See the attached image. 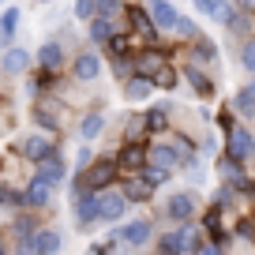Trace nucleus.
Returning a JSON list of instances; mask_svg holds the SVG:
<instances>
[{
    "instance_id": "f257e3e1",
    "label": "nucleus",
    "mask_w": 255,
    "mask_h": 255,
    "mask_svg": "<svg viewBox=\"0 0 255 255\" xmlns=\"http://www.w3.org/2000/svg\"><path fill=\"white\" fill-rule=\"evenodd\" d=\"M117 180H120L117 158H94L79 173V184H75V188H83V191H105L109 184H117Z\"/></svg>"
},
{
    "instance_id": "f03ea898",
    "label": "nucleus",
    "mask_w": 255,
    "mask_h": 255,
    "mask_svg": "<svg viewBox=\"0 0 255 255\" xmlns=\"http://www.w3.org/2000/svg\"><path fill=\"white\" fill-rule=\"evenodd\" d=\"M158 255H199V233L191 225H180V229L165 233L158 240Z\"/></svg>"
},
{
    "instance_id": "7ed1b4c3",
    "label": "nucleus",
    "mask_w": 255,
    "mask_h": 255,
    "mask_svg": "<svg viewBox=\"0 0 255 255\" xmlns=\"http://www.w3.org/2000/svg\"><path fill=\"white\" fill-rule=\"evenodd\" d=\"M225 158L240 161V165L255 158V131H252V128L233 124L229 131H225Z\"/></svg>"
},
{
    "instance_id": "20e7f679",
    "label": "nucleus",
    "mask_w": 255,
    "mask_h": 255,
    "mask_svg": "<svg viewBox=\"0 0 255 255\" xmlns=\"http://www.w3.org/2000/svg\"><path fill=\"white\" fill-rule=\"evenodd\" d=\"M34 124H41V131H60L64 128V109L53 94L34 98Z\"/></svg>"
},
{
    "instance_id": "39448f33",
    "label": "nucleus",
    "mask_w": 255,
    "mask_h": 255,
    "mask_svg": "<svg viewBox=\"0 0 255 255\" xmlns=\"http://www.w3.org/2000/svg\"><path fill=\"white\" fill-rule=\"evenodd\" d=\"M34 176H38V180H45L49 188L64 184V176H68V161H64V154L53 150V154H45L41 161H34Z\"/></svg>"
},
{
    "instance_id": "423d86ee",
    "label": "nucleus",
    "mask_w": 255,
    "mask_h": 255,
    "mask_svg": "<svg viewBox=\"0 0 255 255\" xmlns=\"http://www.w3.org/2000/svg\"><path fill=\"white\" fill-rule=\"evenodd\" d=\"M124 15H128V26H131L128 34H135V38L154 41V45H158V26L150 23V15H146L143 4H124Z\"/></svg>"
},
{
    "instance_id": "0eeeda50",
    "label": "nucleus",
    "mask_w": 255,
    "mask_h": 255,
    "mask_svg": "<svg viewBox=\"0 0 255 255\" xmlns=\"http://www.w3.org/2000/svg\"><path fill=\"white\" fill-rule=\"evenodd\" d=\"M146 165L161 169L165 176H173L176 169H180V154H176L173 143H154V146H146Z\"/></svg>"
},
{
    "instance_id": "6e6552de",
    "label": "nucleus",
    "mask_w": 255,
    "mask_h": 255,
    "mask_svg": "<svg viewBox=\"0 0 255 255\" xmlns=\"http://www.w3.org/2000/svg\"><path fill=\"white\" fill-rule=\"evenodd\" d=\"M128 214V199L120 191H98V222H120Z\"/></svg>"
},
{
    "instance_id": "1a4fd4ad",
    "label": "nucleus",
    "mask_w": 255,
    "mask_h": 255,
    "mask_svg": "<svg viewBox=\"0 0 255 255\" xmlns=\"http://www.w3.org/2000/svg\"><path fill=\"white\" fill-rule=\"evenodd\" d=\"M165 218L176 222V225H188L191 218H195V195H191V191H176V195H169Z\"/></svg>"
},
{
    "instance_id": "9d476101",
    "label": "nucleus",
    "mask_w": 255,
    "mask_h": 255,
    "mask_svg": "<svg viewBox=\"0 0 255 255\" xmlns=\"http://www.w3.org/2000/svg\"><path fill=\"white\" fill-rule=\"evenodd\" d=\"M15 150L23 154L26 161H41L45 154H53L56 146H53V139H49V131H34V135H23V139H19Z\"/></svg>"
},
{
    "instance_id": "9b49d317",
    "label": "nucleus",
    "mask_w": 255,
    "mask_h": 255,
    "mask_svg": "<svg viewBox=\"0 0 255 255\" xmlns=\"http://www.w3.org/2000/svg\"><path fill=\"white\" fill-rule=\"evenodd\" d=\"M146 8V15H150V23L158 26V34H165V30H173L176 26V8H173V0H146L143 4Z\"/></svg>"
},
{
    "instance_id": "f8f14e48",
    "label": "nucleus",
    "mask_w": 255,
    "mask_h": 255,
    "mask_svg": "<svg viewBox=\"0 0 255 255\" xmlns=\"http://www.w3.org/2000/svg\"><path fill=\"white\" fill-rule=\"evenodd\" d=\"M150 222H124L117 229V244H124V248H143V244H150Z\"/></svg>"
},
{
    "instance_id": "ddd939ff",
    "label": "nucleus",
    "mask_w": 255,
    "mask_h": 255,
    "mask_svg": "<svg viewBox=\"0 0 255 255\" xmlns=\"http://www.w3.org/2000/svg\"><path fill=\"white\" fill-rule=\"evenodd\" d=\"M143 165H146V146L143 143H124V150L117 158V169L124 176H131V173H143Z\"/></svg>"
},
{
    "instance_id": "4468645a",
    "label": "nucleus",
    "mask_w": 255,
    "mask_h": 255,
    "mask_svg": "<svg viewBox=\"0 0 255 255\" xmlns=\"http://www.w3.org/2000/svg\"><path fill=\"white\" fill-rule=\"evenodd\" d=\"M75 222L87 229L90 222H98V191H83L75 188Z\"/></svg>"
},
{
    "instance_id": "2eb2a0df",
    "label": "nucleus",
    "mask_w": 255,
    "mask_h": 255,
    "mask_svg": "<svg viewBox=\"0 0 255 255\" xmlns=\"http://www.w3.org/2000/svg\"><path fill=\"white\" fill-rule=\"evenodd\" d=\"M120 195H124L128 203H150V199H154V188L143 180V173H131V176H124Z\"/></svg>"
},
{
    "instance_id": "dca6fc26",
    "label": "nucleus",
    "mask_w": 255,
    "mask_h": 255,
    "mask_svg": "<svg viewBox=\"0 0 255 255\" xmlns=\"http://www.w3.org/2000/svg\"><path fill=\"white\" fill-rule=\"evenodd\" d=\"M72 75L79 83H94L98 75H102V56H98V53H79L75 64H72Z\"/></svg>"
},
{
    "instance_id": "f3484780",
    "label": "nucleus",
    "mask_w": 255,
    "mask_h": 255,
    "mask_svg": "<svg viewBox=\"0 0 255 255\" xmlns=\"http://www.w3.org/2000/svg\"><path fill=\"white\" fill-rule=\"evenodd\" d=\"M49 203H53V188H49L45 180H38V176H34V180L26 184V191H23V207L41 210V207H49Z\"/></svg>"
},
{
    "instance_id": "a211bd4d",
    "label": "nucleus",
    "mask_w": 255,
    "mask_h": 255,
    "mask_svg": "<svg viewBox=\"0 0 255 255\" xmlns=\"http://www.w3.org/2000/svg\"><path fill=\"white\" fill-rule=\"evenodd\" d=\"M131 60H135V75H143V79H154V72H158L161 64H169L165 53H158V49H143V53H135Z\"/></svg>"
},
{
    "instance_id": "6ab92c4d",
    "label": "nucleus",
    "mask_w": 255,
    "mask_h": 255,
    "mask_svg": "<svg viewBox=\"0 0 255 255\" xmlns=\"http://www.w3.org/2000/svg\"><path fill=\"white\" fill-rule=\"evenodd\" d=\"M34 60H38L41 72H60V64H64V45H60V41H45V45L38 49V56H34Z\"/></svg>"
},
{
    "instance_id": "aec40b11",
    "label": "nucleus",
    "mask_w": 255,
    "mask_h": 255,
    "mask_svg": "<svg viewBox=\"0 0 255 255\" xmlns=\"http://www.w3.org/2000/svg\"><path fill=\"white\" fill-rule=\"evenodd\" d=\"M184 79L191 83V90L199 98H214V79L207 72H199V64H184Z\"/></svg>"
},
{
    "instance_id": "412c9836",
    "label": "nucleus",
    "mask_w": 255,
    "mask_h": 255,
    "mask_svg": "<svg viewBox=\"0 0 255 255\" xmlns=\"http://www.w3.org/2000/svg\"><path fill=\"white\" fill-rule=\"evenodd\" d=\"M0 64H4V72H8V75H23L26 68H30V53H26V49H19V45H8Z\"/></svg>"
},
{
    "instance_id": "4be33fe9",
    "label": "nucleus",
    "mask_w": 255,
    "mask_h": 255,
    "mask_svg": "<svg viewBox=\"0 0 255 255\" xmlns=\"http://www.w3.org/2000/svg\"><path fill=\"white\" fill-rule=\"evenodd\" d=\"M120 87H124V98H128V102H146V98L154 94V83L143 79V75H131V79H124Z\"/></svg>"
},
{
    "instance_id": "5701e85b",
    "label": "nucleus",
    "mask_w": 255,
    "mask_h": 255,
    "mask_svg": "<svg viewBox=\"0 0 255 255\" xmlns=\"http://www.w3.org/2000/svg\"><path fill=\"white\" fill-rule=\"evenodd\" d=\"M113 34H117V23H113V19H102V15H94V19L87 23V38L94 41V45H105V41H109Z\"/></svg>"
},
{
    "instance_id": "b1692460",
    "label": "nucleus",
    "mask_w": 255,
    "mask_h": 255,
    "mask_svg": "<svg viewBox=\"0 0 255 255\" xmlns=\"http://www.w3.org/2000/svg\"><path fill=\"white\" fill-rule=\"evenodd\" d=\"M30 240H34V248H38V255H56V252H60V244H64V237L56 229H38Z\"/></svg>"
},
{
    "instance_id": "393cba45",
    "label": "nucleus",
    "mask_w": 255,
    "mask_h": 255,
    "mask_svg": "<svg viewBox=\"0 0 255 255\" xmlns=\"http://www.w3.org/2000/svg\"><path fill=\"white\" fill-rule=\"evenodd\" d=\"M143 128L150 131V135H161V131H169V109L165 105H154V109L143 113Z\"/></svg>"
},
{
    "instance_id": "a878e982",
    "label": "nucleus",
    "mask_w": 255,
    "mask_h": 255,
    "mask_svg": "<svg viewBox=\"0 0 255 255\" xmlns=\"http://www.w3.org/2000/svg\"><path fill=\"white\" fill-rule=\"evenodd\" d=\"M15 30H19V8H8L4 15H0V49H8V45H11Z\"/></svg>"
},
{
    "instance_id": "bb28decb",
    "label": "nucleus",
    "mask_w": 255,
    "mask_h": 255,
    "mask_svg": "<svg viewBox=\"0 0 255 255\" xmlns=\"http://www.w3.org/2000/svg\"><path fill=\"white\" fill-rule=\"evenodd\" d=\"M218 176H222L225 184H233V188H240V184H244V165L233 161V158H222L218 161Z\"/></svg>"
},
{
    "instance_id": "cd10ccee",
    "label": "nucleus",
    "mask_w": 255,
    "mask_h": 255,
    "mask_svg": "<svg viewBox=\"0 0 255 255\" xmlns=\"http://www.w3.org/2000/svg\"><path fill=\"white\" fill-rule=\"evenodd\" d=\"M191 56L203 64H218V45L210 38H191Z\"/></svg>"
},
{
    "instance_id": "c85d7f7f",
    "label": "nucleus",
    "mask_w": 255,
    "mask_h": 255,
    "mask_svg": "<svg viewBox=\"0 0 255 255\" xmlns=\"http://www.w3.org/2000/svg\"><path fill=\"white\" fill-rule=\"evenodd\" d=\"M102 131H105V117H102V113H87L83 124H79V135L83 139H98Z\"/></svg>"
},
{
    "instance_id": "c756f323",
    "label": "nucleus",
    "mask_w": 255,
    "mask_h": 255,
    "mask_svg": "<svg viewBox=\"0 0 255 255\" xmlns=\"http://www.w3.org/2000/svg\"><path fill=\"white\" fill-rule=\"evenodd\" d=\"M195 8L203 11V15L218 19V23H225V11H229V0H195Z\"/></svg>"
},
{
    "instance_id": "7c9ffc66",
    "label": "nucleus",
    "mask_w": 255,
    "mask_h": 255,
    "mask_svg": "<svg viewBox=\"0 0 255 255\" xmlns=\"http://www.w3.org/2000/svg\"><path fill=\"white\" fill-rule=\"evenodd\" d=\"M150 83H154V90H173L176 87V68H173V64H161Z\"/></svg>"
},
{
    "instance_id": "2f4dec72",
    "label": "nucleus",
    "mask_w": 255,
    "mask_h": 255,
    "mask_svg": "<svg viewBox=\"0 0 255 255\" xmlns=\"http://www.w3.org/2000/svg\"><path fill=\"white\" fill-rule=\"evenodd\" d=\"M124 11V0H94V15L102 19H117Z\"/></svg>"
},
{
    "instance_id": "473e14b6",
    "label": "nucleus",
    "mask_w": 255,
    "mask_h": 255,
    "mask_svg": "<svg viewBox=\"0 0 255 255\" xmlns=\"http://www.w3.org/2000/svg\"><path fill=\"white\" fill-rule=\"evenodd\" d=\"M233 105H237V113H244L248 120H255V94L248 87H240V94H237V102H233Z\"/></svg>"
},
{
    "instance_id": "72a5a7b5",
    "label": "nucleus",
    "mask_w": 255,
    "mask_h": 255,
    "mask_svg": "<svg viewBox=\"0 0 255 255\" xmlns=\"http://www.w3.org/2000/svg\"><path fill=\"white\" fill-rule=\"evenodd\" d=\"M105 45H109L113 56H131V38H128V30H124V34H113Z\"/></svg>"
},
{
    "instance_id": "f704fd0d",
    "label": "nucleus",
    "mask_w": 255,
    "mask_h": 255,
    "mask_svg": "<svg viewBox=\"0 0 255 255\" xmlns=\"http://www.w3.org/2000/svg\"><path fill=\"white\" fill-rule=\"evenodd\" d=\"M143 117H128L124 120V143H139V135H143Z\"/></svg>"
},
{
    "instance_id": "c9c22d12",
    "label": "nucleus",
    "mask_w": 255,
    "mask_h": 255,
    "mask_svg": "<svg viewBox=\"0 0 255 255\" xmlns=\"http://www.w3.org/2000/svg\"><path fill=\"white\" fill-rule=\"evenodd\" d=\"M203 225H207V233H210L214 240H225V237H222V210H218V207H210V214L203 218Z\"/></svg>"
},
{
    "instance_id": "e433bc0d",
    "label": "nucleus",
    "mask_w": 255,
    "mask_h": 255,
    "mask_svg": "<svg viewBox=\"0 0 255 255\" xmlns=\"http://www.w3.org/2000/svg\"><path fill=\"white\" fill-rule=\"evenodd\" d=\"M240 64H244V72L255 75V38L240 41Z\"/></svg>"
},
{
    "instance_id": "4c0bfd02",
    "label": "nucleus",
    "mask_w": 255,
    "mask_h": 255,
    "mask_svg": "<svg viewBox=\"0 0 255 255\" xmlns=\"http://www.w3.org/2000/svg\"><path fill=\"white\" fill-rule=\"evenodd\" d=\"M173 30L180 34L184 41H191V38H199V30H195V23H191L188 15H180V19H176V26H173Z\"/></svg>"
},
{
    "instance_id": "58836bf2",
    "label": "nucleus",
    "mask_w": 255,
    "mask_h": 255,
    "mask_svg": "<svg viewBox=\"0 0 255 255\" xmlns=\"http://www.w3.org/2000/svg\"><path fill=\"white\" fill-rule=\"evenodd\" d=\"M15 233L19 237H34V233H38V222H34L30 214H19L15 218Z\"/></svg>"
},
{
    "instance_id": "ea45409f",
    "label": "nucleus",
    "mask_w": 255,
    "mask_h": 255,
    "mask_svg": "<svg viewBox=\"0 0 255 255\" xmlns=\"http://www.w3.org/2000/svg\"><path fill=\"white\" fill-rule=\"evenodd\" d=\"M143 180H146V184H150V188H154V191H158V188H161V184H165V180H169V176H165V173H161V169H150V165H143Z\"/></svg>"
},
{
    "instance_id": "a19ab883",
    "label": "nucleus",
    "mask_w": 255,
    "mask_h": 255,
    "mask_svg": "<svg viewBox=\"0 0 255 255\" xmlns=\"http://www.w3.org/2000/svg\"><path fill=\"white\" fill-rule=\"evenodd\" d=\"M75 19L90 23V19H94V0H75Z\"/></svg>"
},
{
    "instance_id": "79ce46f5",
    "label": "nucleus",
    "mask_w": 255,
    "mask_h": 255,
    "mask_svg": "<svg viewBox=\"0 0 255 255\" xmlns=\"http://www.w3.org/2000/svg\"><path fill=\"white\" fill-rule=\"evenodd\" d=\"M237 237L248 240V244H255V225L248 222V218H240V222H237Z\"/></svg>"
},
{
    "instance_id": "37998d69",
    "label": "nucleus",
    "mask_w": 255,
    "mask_h": 255,
    "mask_svg": "<svg viewBox=\"0 0 255 255\" xmlns=\"http://www.w3.org/2000/svg\"><path fill=\"white\" fill-rule=\"evenodd\" d=\"M15 255H38L34 240H30V237H19V240H15Z\"/></svg>"
},
{
    "instance_id": "c03bdc74",
    "label": "nucleus",
    "mask_w": 255,
    "mask_h": 255,
    "mask_svg": "<svg viewBox=\"0 0 255 255\" xmlns=\"http://www.w3.org/2000/svg\"><path fill=\"white\" fill-rule=\"evenodd\" d=\"M199 255H225L222 240H210V244H199Z\"/></svg>"
},
{
    "instance_id": "a18cd8bd",
    "label": "nucleus",
    "mask_w": 255,
    "mask_h": 255,
    "mask_svg": "<svg viewBox=\"0 0 255 255\" xmlns=\"http://www.w3.org/2000/svg\"><path fill=\"white\" fill-rule=\"evenodd\" d=\"M90 158H94V154H90L87 146H83V150H79V158H75V165H79V169H87V165H90Z\"/></svg>"
},
{
    "instance_id": "49530a36",
    "label": "nucleus",
    "mask_w": 255,
    "mask_h": 255,
    "mask_svg": "<svg viewBox=\"0 0 255 255\" xmlns=\"http://www.w3.org/2000/svg\"><path fill=\"white\" fill-rule=\"evenodd\" d=\"M233 8H240V11H255V0H237Z\"/></svg>"
},
{
    "instance_id": "de8ad7c7",
    "label": "nucleus",
    "mask_w": 255,
    "mask_h": 255,
    "mask_svg": "<svg viewBox=\"0 0 255 255\" xmlns=\"http://www.w3.org/2000/svg\"><path fill=\"white\" fill-rule=\"evenodd\" d=\"M0 255H8V252H4V248H0Z\"/></svg>"
},
{
    "instance_id": "09e8293b",
    "label": "nucleus",
    "mask_w": 255,
    "mask_h": 255,
    "mask_svg": "<svg viewBox=\"0 0 255 255\" xmlns=\"http://www.w3.org/2000/svg\"><path fill=\"white\" fill-rule=\"evenodd\" d=\"M0 4H4V0H0Z\"/></svg>"
},
{
    "instance_id": "8fccbe9b",
    "label": "nucleus",
    "mask_w": 255,
    "mask_h": 255,
    "mask_svg": "<svg viewBox=\"0 0 255 255\" xmlns=\"http://www.w3.org/2000/svg\"><path fill=\"white\" fill-rule=\"evenodd\" d=\"M90 255H94V252H90Z\"/></svg>"
}]
</instances>
